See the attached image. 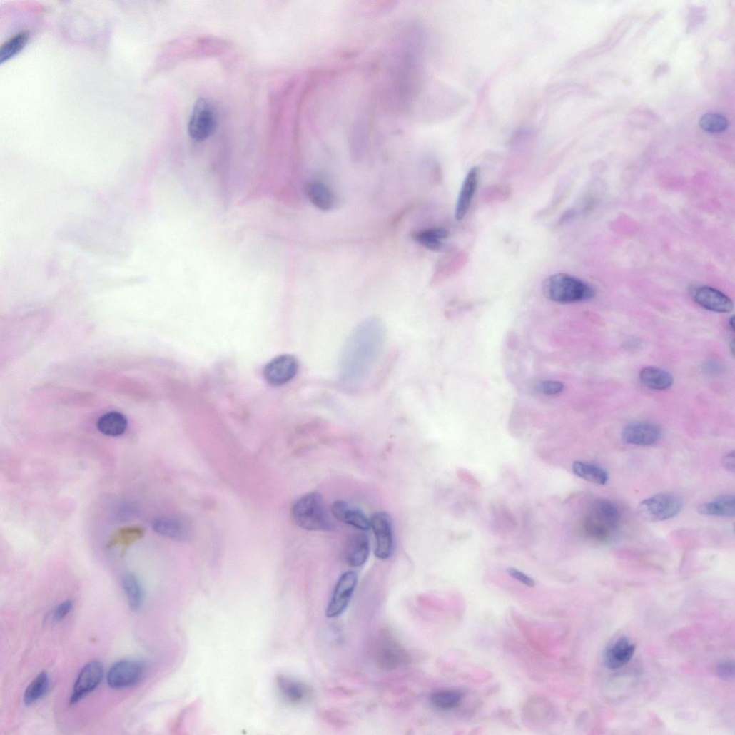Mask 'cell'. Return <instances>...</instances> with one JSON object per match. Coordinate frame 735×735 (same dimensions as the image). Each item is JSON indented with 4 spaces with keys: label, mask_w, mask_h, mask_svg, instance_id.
<instances>
[{
    "label": "cell",
    "mask_w": 735,
    "mask_h": 735,
    "mask_svg": "<svg viewBox=\"0 0 735 735\" xmlns=\"http://www.w3.org/2000/svg\"><path fill=\"white\" fill-rule=\"evenodd\" d=\"M370 324L371 321H367L355 330L344 350L343 370V375L348 380L350 377L358 380V378L369 372L373 361H375L381 351L383 341L382 326L377 322L370 334Z\"/></svg>",
    "instance_id": "cell-1"
},
{
    "label": "cell",
    "mask_w": 735,
    "mask_h": 735,
    "mask_svg": "<svg viewBox=\"0 0 735 735\" xmlns=\"http://www.w3.org/2000/svg\"><path fill=\"white\" fill-rule=\"evenodd\" d=\"M544 295L549 300L569 304L587 301L596 294L588 283L567 274H556L546 278L542 283Z\"/></svg>",
    "instance_id": "cell-2"
},
{
    "label": "cell",
    "mask_w": 735,
    "mask_h": 735,
    "mask_svg": "<svg viewBox=\"0 0 735 735\" xmlns=\"http://www.w3.org/2000/svg\"><path fill=\"white\" fill-rule=\"evenodd\" d=\"M292 515L295 524L303 529L320 532L331 529L323 497L318 492L301 497L293 506Z\"/></svg>",
    "instance_id": "cell-3"
},
{
    "label": "cell",
    "mask_w": 735,
    "mask_h": 735,
    "mask_svg": "<svg viewBox=\"0 0 735 735\" xmlns=\"http://www.w3.org/2000/svg\"><path fill=\"white\" fill-rule=\"evenodd\" d=\"M621 514L617 505L608 500L596 501L592 506L584 529L587 534L597 541L607 540L617 530Z\"/></svg>",
    "instance_id": "cell-4"
},
{
    "label": "cell",
    "mask_w": 735,
    "mask_h": 735,
    "mask_svg": "<svg viewBox=\"0 0 735 735\" xmlns=\"http://www.w3.org/2000/svg\"><path fill=\"white\" fill-rule=\"evenodd\" d=\"M683 508L680 497L674 494L664 493L646 500L638 507L639 515L645 520L657 522L677 516Z\"/></svg>",
    "instance_id": "cell-5"
},
{
    "label": "cell",
    "mask_w": 735,
    "mask_h": 735,
    "mask_svg": "<svg viewBox=\"0 0 735 735\" xmlns=\"http://www.w3.org/2000/svg\"><path fill=\"white\" fill-rule=\"evenodd\" d=\"M371 651L375 664L383 670H395L408 662L407 652L387 634H382L375 639Z\"/></svg>",
    "instance_id": "cell-6"
},
{
    "label": "cell",
    "mask_w": 735,
    "mask_h": 735,
    "mask_svg": "<svg viewBox=\"0 0 735 735\" xmlns=\"http://www.w3.org/2000/svg\"><path fill=\"white\" fill-rule=\"evenodd\" d=\"M217 116L210 103L199 98L195 103L188 123V134L197 142L204 141L216 132Z\"/></svg>",
    "instance_id": "cell-7"
},
{
    "label": "cell",
    "mask_w": 735,
    "mask_h": 735,
    "mask_svg": "<svg viewBox=\"0 0 735 735\" xmlns=\"http://www.w3.org/2000/svg\"><path fill=\"white\" fill-rule=\"evenodd\" d=\"M145 673L146 666L140 661H119L110 668L107 683L113 689L129 688L141 682Z\"/></svg>",
    "instance_id": "cell-8"
},
{
    "label": "cell",
    "mask_w": 735,
    "mask_h": 735,
    "mask_svg": "<svg viewBox=\"0 0 735 735\" xmlns=\"http://www.w3.org/2000/svg\"><path fill=\"white\" fill-rule=\"evenodd\" d=\"M375 540V553L378 559H389L394 550V529L391 517L386 512H377L370 519Z\"/></svg>",
    "instance_id": "cell-9"
},
{
    "label": "cell",
    "mask_w": 735,
    "mask_h": 735,
    "mask_svg": "<svg viewBox=\"0 0 735 735\" xmlns=\"http://www.w3.org/2000/svg\"><path fill=\"white\" fill-rule=\"evenodd\" d=\"M299 362L291 355H281L273 359L265 368L264 377L272 386L280 387L291 382L298 375Z\"/></svg>",
    "instance_id": "cell-10"
},
{
    "label": "cell",
    "mask_w": 735,
    "mask_h": 735,
    "mask_svg": "<svg viewBox=\"0 0 735 735\" xmlns=\"http://www.w3.org/2000/svg\"><path fill=\"white\" fill-rule=\"evenodd\" d=\"M357 582L358 576L353 571L346 572L341 575L327 607V617L336 618L343 614L351 599Z\"/></svg>",
    "instance_id": "cell-11"
},
{
    "label": "cell",
    "mask_w": 735,
    "mask_h": 735,
    "mask_svg": "<svg viewBox=\"0 0 735 735\" xmlns=\"http://www.w3.org/2000/svg\"><path fill=\"white\" fill-rule=\"evenodd\" d=\"M104 669L101 662L93 661L85 665L74 684L70 704L78 703L84 696L95 690L101 684Z\"/></svg>",
    "instance_id": "cell-12"
},
{
    "label": "cell",
    "mask_w": 735,
    "mask_h": 735,
    "mask_svg": "<svg viewBox=\"0 0 735 735\" xmlns=\"http://www.w3.org/2000/svg\"><path fill=\"white\" fill-rule=\"evenodd\" d=\"M155 532L159 535L177 541L186 542L193 537V526L183 517H161L152 523Z\"/></svg>",
    "instance_id": "cell-13"
},
{
    "label": "cell",
    "mask_w": 735,
    "mask_h": 735,
    "mask_svg": "<svg viewBox=\"0 0 735 735\" xmlns=\"http://www.w3.org/2000/svg\"><path fill=\"white\" fill-rule=\"evenodd\" d=\"M662 429L649 422H637L628 425L623 431L622 440L629 445L649 446L662 438Z\"/></svg>",
    "instance_id": "cell-14"
},
{
    "label": "cell",
    "mask_w": 735,
    "mask_h": 735,
    "mask_svg": "<svg viewBox=\"0 0 735 735\" xmlns=\"http://www.w3.org/2000/svg\"><path fill=\"white\" fill-rule=\"evenodd\" d=\"M693 297L701 307L714 313H728L734 308V303L727 295L710 287L695 289Z\"/></svg>",
    "instance_id": "cell-15"
},
{
    "label": "cell",
    "mask_w": 735,
    "mask_h": 735,
    "mask_svg": "<svg viewBox=\"0 0 735 735\" xmlns=\"http://www.w3.org/2000/svg\"><path fill=\"white\" fill-rule=\"evenodd\" d=\"M370 553V540L365 532L359 531L352 534L346 541L344 557L350 567L363 566L369 558Z\"/></svg>",
    "instance_id": "cell-16"
},
{
    "label": "cell",
    "mask_w": 735,
    "mask_h": 735,
    "mask_svg": "<svg viewBox=\"0 0 735 735\" xmlns=\"http://www.w3.org/2000/svg\"><path fill=\"white\" fill-rule=\"evenodd\" d=\"M332 514L340 522L361 532L371 528L370 519L358 509L343 501H337L332 505Z\"/></svg>",
    "instance_id": "cell-17"
},
{
    "label": "cell",
    "mask_w": 735,
    "mask_h": 735,
    "mask_svg": "<svg viewBox=\"0 0 735 735\" xmlns=\"http://www.w3.org/2000/svg\"><path fill=\"white\" fill-rule=\"evenodd\" d=\"M635 650L636 647L627 638H621L605 652L604 664L610 669H620L630 662Z\"/></svg>",
    "instance_id": "cell-18"
},
{
    "label": "cell",
    "mask_w": 735,
    "mask_h": 735,
    "mask_svg": "<svg viewBox=\"0 0 735 735\" xmlns=\"http://www.w3.org/2000/svg\"><path fill=\"white\" fill-rule=\"evenodd\" d=\"M477 184L478 170L473 168L467 174L459 193L455 213L456 220H461L465 218L475 194Z\"/></svg>",
    "instance_id": "cell-19"
},
{
    "label": "cell",
    "mask_w": 735,
    "mask_h": 735,
    "mask_svg": "<svg viewBox=\"0 0 735 735\" xmlns=\"http://www.w3.org/2000/svg\"><path fill=\"white\" fill-rule=\"evenodd\" d=\"M639 377L644 386L657 391L667 390L674 384V377L669 372L654 366L644 368L641 371Z\"/></svg>",
    "instance_id": "cell-20"
},
{
    "label": "cell",
    "mask_w": 735,
    "mask_h": 735,
    "mask_svg": "<svg viewBox=\"0 0 735 735\" xmlns=\"http://www.w3.org/2000/svg\"><path fill=\"white\" fill-rule=\"evenodd\" d=\"M277 686L285 699L293 704L303 702L309 693L306 685L286 676H280L277 678Z\"/></svg>",
    "instance_id": "cell-21"
},
{
    "label": "cell",
    "mask_w": 735,
    "mask_h": 735,
    "mask_svg": "<svg viewBox=\"0 0 735 735\" xmlns=\"http://www.w3.org/2000/svg\"><path fill=\"white\" fill-rule=\"evenodd\" d=\"M699 514L716 517H734L735 514V500L734 495H722L714 502L700 505L698 508Z\"/></svg>",
    "instance_id": "cell-22"
},
{
    "label": "cell",
    "mask_w": 735,
    "mask_h": 735,
    "mask_svg": "<svg viewBox=\"0 0 735 735\" xmlns=\"http://www.w3.org/2000/svg\"><path fill=\"white\" fill-rule=\"evenodd\" d=\"M128 422L126 417L119 412H111L101 416L96 423L100 432L109 437H118L127 430Z\"/></svg>",
    "instance_id": "cell-23"
},
{
    "label": "cell",
    "mask_w": 735,
    "mask_h": 735,
    "mask_svg": "<svg viewBox=\"0 0 735 735\" xmlns=\"http://www.w3.org/2000/svg\"><path fill=\"white\" fill-rule=\"evenodd\" d=\"M307 194L311 203L321 211L330 210L335 203L332 191L323 183L316 181L307 186Z\"/></svg>",
    "instance_id": "cell-24"
},
{
    "label": "cell",
    "mask_w": 735,
    "mask_h": 735,
    "mask_svg": "<svg viewBox=\"0 0 735 735\" xmlns=\"http://www.w3.org/2000/svg\"><path fill=\"white\" fill-rule=\"evenodd\" d=\"M449 235V231L442 227L425 229L415 233V239L423 247L432 251H438L442 248V240Z\"/></svg>",
    "instance_id": "cell-25"
},
{
    "label": "cell",
    "mask_w": 735,
    "mask_h": 735,
    "mask_svg": "<svg viewBox=\"0 0 735 735\" xmlns=\"http://www.w3.org/2000/svg\"><path fill=\"white\" fill-rule=\"evenodd\" d=\"M122 587L128 599L132 610L138 611L143 602V589L138 577L133 573H128L122 579Z\"/></svg>",
    "instance_id": "cell-26"
},
{
    "label": "cell",
    "mask_w": 735,
    "mask_h": 735,
    "mask_svg": "<svg viewBox=\"0 0 735 735\" xmlns=\"http://www.w3.org/2000/svg\"><path fill=\"white\" fill-rule=\"evenodd\" d=\"M574 473L590 482L604 485L608 480L607 472L600 467L581 461H575L572 465Z\"/></svg>",
    "instance_id": "cell-27"
},
{
    "label": "cell",
    "mask_w": 735,
    "mask_h": 735,
    "mask_svg": "<svg viewBox=\"0 0 735 735\" xmlns=\"http://www.w3.org/2000/svg\"><path fill=\"white\" fill-rule=\"evenodd\" d=\"M50 685L49 674L44 671L26 689L24 694V702L30 706L41 699L48 691Z\"/></svg>",
    "instance_id": "cell-28"
},
{
    "label": "cell",
    "mask_w": 735,
    "mask_h": 735,
    "mask_svg": "<svg viewBox=\"0 0 735 735\" xmlns=\"http://www.w3.org/2000/svg\"><path fill=\"white\" fill-rule=\"evenodd\" d=\"M143 535L144 529L140 527L121 528L112 536L107 547L123 546L126 548L142 539Z\"/></svg>",
    "instance_id": "cell-29"
},
{
    "label": "cell",
    "mask_w": 735,
    "mask_h": 735,
    "mask_svg": "<svg viewBox=\"0 0 735 735\" xmlns=\"http://www.w3.org/2000/svg\"><path fill=\"white\" fill-rule=\"evenodd\" d=\"M29 35L19 33L8 40L0 49V62L4 63L20 53L26 46Z\"/></svg>",
    "instance_id": "cell-30"
},
{
    "label": "cell",
    "mask_w": 735,
    "mask_h": 735,
    "mask_svg": "<svg viewBox=\"0 0 735 735\" xmlns=\"http://www.w3.org/2000/svg\"><path fill=\"white\" fill-rule=\"evenodd\" d=\"M701 128L709 133H720L726 131L729 127L727 118L719 113H709L701 116L699 120Z\"/></svg>",
    "instance_id": "cell-31"
},
{
    "label": "cell",
    "mask_w": 735,
    "mask_h": 735,
    "mask_svg": "<svg viewBox=\"0 0 735 735\" xmlns=\"http://www.w3.org/2000/svg\"><path fill=\"white\" fill-rule=\"evenodd\" d=\"M461 699L462 693L456 690L437 691L431 696L433 704L443 710H448L457 706Z\"/></svg>",
    "instance_id": "cell-32"
},
{
    "label": "cell",
    "mask_w": 735,
    "mask_h": 735,
    "mask_svg": "<svg viewBox=\"0 0 735 735\" xmlns=\"http://www.w3.org/2000/svg\"><path fill=\"white\" fill-rule=\"evenodd\" d=\"M564 385L557 381H544L537 385V391L548 396H554L564 390Z\"/></svg>",
    "instance_id": "cell-33"
},
{
    "label": "cell",
    "mask_w": 735,
    "mask_h": 735,
    "mask_svg": "<svg viewBox=\"0 0 735 735\" xmlns=\"http://www.w3.org/2000/svg\"><path fill=\"white\" fill-rule=\"evenodd\" d=\"M717 676L723 680H729L734 676V665L733 662H725L720 664L716 668Z\"/></svg>",
    "instance_id": "cell-34"
},
{
    "label": "cell",
    "mask_w": 735,
    "mask_h": 735,
    "mask_svg": "<svg viewBox=\"0 0 735 735\" xmlns=\"http://www.w3.org/2000/svg\"><path fill=\"white\" fill-rule=\"evenodd\" d=\"M73 603L71 600H66L59 604L54 610V619L56 622L63 620L71 612Z\"/></svg>",
    "instance_id": "cell-35"
},
{
    "label": "cell",
    "mask_w": 735,
    "mask_h": 735,
    "mask_svg": "<svg viewBox=\"0 0 735 735\" xmlns=\"http://www.w3.org/2000/svg\"><path fill=\"white\" fill-rule=\"evenodd\" d=\"M704 371L711 375H718L723 372L724 366L721 362L710 359L707 360L702 365Z\"/></svg>",
    "instance_id": "cell-36"
},
{
    "label": "cell",
    "mask_w": 735,
    "mask_h": 735,
    "mask_svg": "<svg viewBox=\"0 0 735 735\" xmlns=\"http://www.w3.org/2000/svg\"><path fill=\"white\" fill-rule=\"evenodd\" d=\"M507 572L513 578L528 587H532L535 586V581L532 577L515 568H509Z\"/></svg>",
    "instance_id": "cell-37"
},
{
    "label": "cell",
    "mask_w": 735,
    "mask_h": 735,
    "mask_svg": "<svg viewBox=\"0 0 735 735\" xmlns=\"http://www.w3.org/2000/svg\"><path fill=\"white\" fill-rule=\"evenodd\" d=\"M722 463L726 469H727L730 472H734L735 470L734 452L732 451L731 452L724 456L723 458Z\"/></svg>",
    "instance_id": "cell-38"
},
{
    "label": "cell",
    "mask_w": 735,
    "mask_h": 735,
    "mask_svg": "<svg viewBox=\"0 0 735 735\" xmlns=\"http://www.w3.org/2000/svg\"><path fill=\"white\" fill-rule=\"evenodd\" d=\"M729 325L732 331H734V318L732 316L729 320Z\"/></svg>",
    "instance_id": "cell-39"
},
{
    "label": "cell",
    "mask_w": 735,
    "mask_h": 735,
    "mask_svg": "<svg viewBox=\"0 0 735 735\" xmlns=\"http://www.w3.org/2000/svg\"><path fill=\"white\" fill-rule=\"evenodd\" d=\"M729 345H730V348L731 350V352L734 354V340H731V342Z\"/></svg>",
    "instance_id": "cell-40"
}]
</instances>
